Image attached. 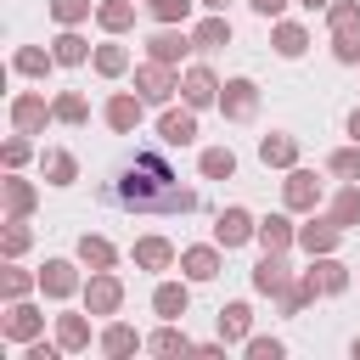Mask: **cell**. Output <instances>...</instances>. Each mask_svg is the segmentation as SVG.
Listing matches in <instances>:
<instances>
[{
    "label": "cell",
    "mask_w": 360,
    "mask_h": 360,
    "mask_svg": "<svg viewBox=\"0 0 360 360\" xmlns=\"http://www.w3.org/2000/svg\"><path fill=\"white\" fill-rule=\"evenodd\" d=\"M107 197H112L118 208H129V214H186V208H197V197L174 180V169H169L158 152H135V158L112 174Z\"/></svg>",
    "instance_id": "1"
},
{
    "label": "cell",
    "mask_w": 360,
    "mask_h": 360,
    "mask_svg": "<svg viewBox=\"0 0 360 360\" xmlns=\"http://www.w3.org/2000/svg\"><path fill=\"white\" fill-rule=\"evenodd\" d=\"M135 90H141L146 101H169V90H174V79H169V62H152V68H141V73H135Z\"/></svg>",
    "instance_id": "2"
},
{
    "label": "cell",
    "mask_w": 360,
    "mask_h": 360,
    "mask_svg": "<svg viewBox=\"0 0 360 360\" xmlns=\"http://www.w3.org/2000/svg\"><path fill=\"white\" fill-rule=\"evenodd\" d=\"M214 236H219L225 248H242V242L253 236V219H248L242 208H225V214H219V225H214Z\"/></svg>",
    "instance_id": "3"
},
{
    "label": "cell",
    "mask_w": 360,
    "mask_h": 360,
    "mask_svg": "<svg viewBox=\"0 0 360 360\" xmlns=\"http://www.w3.org/2000/svg\"><path fill=\"white\" fill-rule=\"evenodd\" d=\"M253 287H259V292H287V264H281L276 253H264L259 270H253Z\"/></svg>",
    "instance_id": "4"
},
{
    "label": "cell",
    "mask_w": 360,
    "mask_h": 360,
    "mask_svg": "<svg viewBox=\"0 0 360 360\" xmlns=\"http://www.w3.org/2000/svg\"><path fill=\"white\" fill-rule=\"evenodd\" d=\"M197 39H186V34H174V28H163V34H152V62H174V56H186Z\"/></svg>",
    "instance_id": "5"
},
{
    "label": "cell",
    "mask_w": 360,
    "mask_h": 360,
    "mask_svg": "<svg viewBox=\"0 0 360 360\" xmlns=\"http://www.w3.org/2000/svg\"><path fill=\"white\" fill-rule=\"evenodd\" d=\"M180 90H186V101H191V107H208V101H214V90H219V84H214V73H208V68H191V73H186V84H180Z\"/></svg>",
    "instance_id": "6"
},
{
    "label": "cell",
    "mask_w": 360,
    "mask_h": 360,
    "mask_svg": "<svg viewBox=\"0 0 360 360\" xmlns=\"http://www.w3.org/2000/svg\"><path fill=\"white\" fill-rule=\"evenodd\" d=\"M219 101H225V112H231V118H253V84H248V79H231Z\"/></svg>",
    "instance_id": "7"
},
{
    "label": "cell",
    "mask_w": 360,
    "mask_h": 360,
    "mask_svg": "<svg viewBox=\"0 0 360 360\" xmlns=\"http://www.w3.org/2000/svg\"><path fill=\"white\" fill-rule=\"evenodd\" d=\"M180 264H186L191 281H214V276H219V253H214V248H191Z\"/></svg>",
    "instance_id": "8"
},
{
    "label": "cell",
    "mask_w": 360,
    "mask_h": 360,
    "mask_svg": "<svg viewBox=\"0 0 360 360\" xmlns=\"http://www.w3.org/2000/svg\"><path fill=\"white\" fill-rule=\"evenodd\" d=\"M39 281H45L51 298H68V292H73V264H68V259H51V264L39 270Z\"/></svg>",
    "instance_id": "9"
},
{
    "label": "cell",
    "mask_w": 360,
    "mask_h": 360,
    "mask_svg": "<svg viewBox=\"0 0 360 360\" xmlns=\"http://www.w3.org/2000/svg\"><path fill=\"white\" fill-rule=\"evenodd\" d=\"M11 118H17V129H22V135H34V129L45 124V101H39V96H17Z\"/></svg>",
    "instance_id": "10"
},
{
    "label": "cell",
    "mask_w": 360,
    "mask_h": 360,
    "mask_svg": "<svg viewBox=\"0 0 360 360\" xmlns=\"http://www.w3.org/2000/svg\"><path fill=\"white\" fill-rule=\"evenodd\" d=\"M107 124H112V129H135V124H141V101H135V96H112V101H107Z\"/></svg>",
    "instance_id": "11"
},
{
    "label": "cell",
    "mask_w": 360,
    "mask_h": 360,
    "mask_svg": "<svg viewBox=\"0 0 360 360\" xmlns=\"http://www.w3.org/2000/svg\"><path fill=\"white\" fill-rule=\"evenodd\" d=\"M174 259V248L163 242V236H146V242H135V264H146V270H163Z\"/></svg>",
    "instance_id": "12"
},
{
    "label": "cell",
    "mask_w": 360,
    "mask_h": 360,
    "mask_svg": "<svg viewBox=\"0 0 360 360\" xmlns=\"http://www.w3.org/2000/svg\"><path fill=\"white\" fill-rule=\"evenodd\" d=\"M118 298H124V292H118V281H112V276H96V281H90V309H96V315H112V309H118Z\"/></svg>",
    "instance_id": "13"
},
{
    "label": "cell",
    "mask_w": 360,
    "mask_h": 360,
    "mask_svg": "<svg viewBox=\"0 0 360 360\" xmlns=\"http://www.w3.org/2000/svg\"><path fill=\"white\" fill-rule=\"evenodd\" d=\"M191 135H197V118L191 112H163V141L169 146H186Z\"/></svg>",
    "instance_id": "14"
},
{
    "label": "cell",
    "mask_w": 360,
    "mask_h": 360,
    "mask_svg": "<svg viewBox=\"0 0 360 360\" xmlns=\"http://www.w3.org/2000/svg\"><path fill=\"white\" fill-rule=\"evenodd\" d=\"M315 197H321V180H315V174H304V169H298V174H292V180H287V202H292V208H309V202H315Z\"/></svg>",
    "instance_id": "15"
},
{
    "label": "cell",
    "mask_w": 360,
    "mask_h": 360,
    "mask_svg": "<svg viewBox=\"0 0 360 360\" xmlns=\"http://www.w3.org/2000/svg\"><path fill=\"white\" fill-rule=\"evenodd\" d=\"M259 158H264V163H292L298 146H292V135H264V141H259Z\"/></svg>",
    "instance_id": "16"
},
{
    "label": "cell",
    "mask_w": 360,
    "mask_h": 360,
    "mask_svg": "<svg viewBox=\"0 0 360 360\" xmlns=\"http://www.w3.org/2000/svg\"><path fill=\"white\" fill-rule=\"evenodd\" d=\"M259 242H264V248H270V253H281V248H287V242H292V225H287V219H281V214H270V219H264V225H259Z\"/></svg>",
    "instance_id": "17"
},
{
    "label": "cell",
    "mask_w": 360,
    "mask_h": 360,
    "mask_svg": "<svg viewBox=\"0 0 360 360\" xmlns=\"http://www.w3.org/2000/svg\"><path fill=\"white\" fill-rule=\"evenodd\" d=\"M338 231H343L338 219H332V225H304V236H298V242H304L309 253H332V242H338Z\"/></svg>",
    "instance_id": "18"
},
{
    "label": "cell",
    "mask_w": 360,
    "mask_h": 360,
    "mask_svg": "<svg viewBox=\"0 0 360 360\" xmlns=\"http://www.w3.org/2000/svg\"><path fill=\"white\" fill-rule=\"evenodd\" d=\"M34 332H39V309L17 304V309H11V321H6V338H22V343H28Z\"/></svg>",
    "instance_id": "19"
},
{
    "label": "cell",
    "mask_w": 360,
    "mask_h": 360,
    "mask_svg": "<svg viewBox=\"0 0 360 360\" xmlns=\"http://www.w3.org/2000/svg\"><path fill=\"white\" fill-rule=\"evenodd\" d=\"M191 39H197L202 51H214V45H231V22H225V17H208V22H202Z\"/></svg>",
    "instance_id": "20"
},
{
    "label": "cell",
    "mask_w": 360,
    "mask_h": 360,
    "mask_svg": "<svg viewBox=\"0 0 360 360\" xmlns=\"http://www.w3.org/2000/svg\"><path fill=\"white\" fill-rule=\"evenodd\" d=\"M248 332V304H225L219 309V338L231 343V338H242Z\"/></svg>",
    "instance_id": "21"
},
{
    "label": "cell",
    "mask_w": 360,
    "mask_h": 360,
    "mask_svg": "<svg viewBox=\"0 0 360 360\" xmlns=\"http://www.w3.org/2000/svg\"><path fill=\"white\" fill-rule=\"evenodd\" d=\"M304 45H309V39H304L298 22H281V28H276V51H281V56H298Z\"/></svg>",
    "instance_id": "22"
},
{
    "label": "cell",
    "mask_w": 360,
    "mask_h": 360,
    "mask_svg": "<svg viewBox=\"0 0 360 360\" xmlns=\"http://www.w3.org/2000/svg\"><path fill=\"white\" fill-rule=\"evenodd\" d=\"M231 169H236V158H231L225 146H214V152H202V174H208V180H225Z\"/></svg>",
    "instance_id": "23"
},
{
    "label": "cell",
    "mask_w": 360,
    "mask_h": 360,
    "mask_svg": "<svg viewBox=\"0 0 360 360\" xmlns=\"http://www.w3.org/2000/svg\"><path fill=\"white\" fill-rule=\"evenodd\" d=\"M79 259L96 264V270H107V264H112V248H107L101 236H84V242H79Z\"/></svg>",
    "instance_id": "24"
},
{
    "label": "cell",
    "mask_w": 360,
    "mask_h": 360,
    "mask_svg": "<svg viewBox=\"0 0 360 360\" xmlns=\"http://www.w3.org/2000/svg\"><path fill=\"white\" fill-rule=\"evenodd\" d=\"M309 276H315V287H321V292H343V287H349V276H343V264H315Z\"/></svg>",
    "instance_id": "25"
},
{
    "label": "cell",
    "mask_w": 360,
    "mask_h": 360,
    "mask_svg": "<svg viewBox=\"0 0 360 360\" xmlns=\"http://www.w3.org/2000/svg\"><path fill=\"white\" fill-rule=\"evenodd\" d=\"M152 304H158V315H169V321H174V315H186V287H158V298H152Z\"/></svg>",
    "instance_id": "26"
},
{
    "label": "cell",
    "mask_w": 360,
    "mask_h": 360,
    "mask_svg": "<svg viewBox=\"0 0 360 360\" xmlns=\"http://www.w3.org/2000/svg\"><path fill=\"white\" fill-rule=\"evenodd\" d=\"M51 56H56V62H68V68H79V62H84V39H79V34H62Z\"/></svg>",
    "instance_id": "27"
},
{
    "label": "cell",
    "mask_w": 360,
    "mask_h": 360,
    "mask_svg": "<svg viewBox=\"0 0 360 360\" xmlns=\"http://www.w3.org/2000/svg\"><path fill=\"white\" fill-rule=\"evenodd\" d=\"M332 219H338V225H354V219H360V191H354V186L332 202Z\"/></svg>",
    "instance_id": "28"
},
{
    "label": "cell",
    "mask_w": 360,
    "mask_h": 360,
    "mask_svg": "<svg viewBox=\"0 0 360 360\" xmlns=\"http://www.w3.org/2000/svg\"><path fill=\"white\" fill-rule=\"evenodd\" d=\"M79 343H90V326L79 315H62V349H79Z\"/></svg>",
    "instance_id": "29"
},
{
    "label": "cell",
    "mask_w": 360,
    "mask_h": 360,
    "mask_svg": "<svg viewBox=\"0 0 360 360\" xmlns=\"http://www.w3.org/2000/svg\"><path fill=\"white\" fill-rule=\"evenodd\" d=\"M332 174H343V180H360V146H349V152H332Z\"/></svg>",
    "instance_id": "30"
},
{
    "label": "cell",
    "mask_w": 360,
    "mask_h": 360,
    "mask_svg": "<svg viewBox=\"0 0 360 360\" xmlns=\"http://www.w3.org/2000/svg\"><path fill=\"white\" fill-rule=\"evenodd\" d=\"M129 17H135V11H129L124 0H112V6H101V28H112V34H118V28H129Z\"/></svg>",
    "instance_id": "31"
},
{
    "label": "cell",
    "mask_w": 360,
    "mask_h": 360,
    "mask_svg": "<svg viewBox=\"0 0 360 360\" xmlns=\"http://www.w3.org/2000/svg\"><path fill=\"white\" fill-rule=\"evenodd\" d=\"M101 349H107V354H129V349H135V332H129V326H112V332L101 338Z\"/></svg>",
    "instance_id": "32"
},
{
    "label": "cell",
    "mask_w": 360,
    "mask_h": 360,
    "mask_svg": "<svg viewBox=\"0 0 360 360\" xmlns=\"http://www.w3.org/2000/svg\"><path fill=\"white\" fill-rule=\"evenodd\" d=\"M152 349H158V354H180V349H191V343H186V332H174V326H163V332L152 338Z\"/></svg>",
    "instance_id": "33"
},
{
    "label": "cell",
    "mask_w": 360,
    "mask_h": 360,
    "mask_svg": "<svg viewBox=\"0 0 360 360\" xmlns=\"http://www.w3.org/2000/svg\"><path fill=\"white\" fill-rule=\"evenodd\" d=\"M45 68H51V56H45V51H34V45H28V51H17V73H45Z\"/></svg>",
    "instance_id": "34"
},
{
    "label": "cell",
    "mask_w": 360,
    "mask_h": 360,
    "mask_svg": "<svg viewBox=\"0 0 360 360\" xmlns=\"http://www.w3.org/2000/svg\"><path fill=\"white\" fill-rule=\"evenodd\" d=\"M45 169H51V186H68V180H73V158H68V152H51Z\"/></svg>",
    "instance_id": "35"
},
{
    "label": "cell",
    "mask_w": 360,
    "mask_h": 360,
    "mask_svg": "<svg viewBox=\"0 0 360 360\" xmlns=\"http://www.w3.org/2000/svg\"><path fill=\"white\" fill-rule=\"evenodd\" d=\"M332 28H338V34L360 28V6H349V0H343V6H332Z\"/></svg>",
    "instance_id": "36"
},
{
    "label": "cell",
    "mask_w": 360,
    "mask_h": 360,
    "mask_svg": "<svg viewBox=\"0 0 360 360\" xmlns=\"http://www.w3.org/2000/svg\"><path fill=\"white\" fill-rule=\"evenodd\" d=\"M96 68H101V73H124V51H118V45H101V51H96Z\"/></svg>",
    "instance_id": "37"
},
{
    "label": "cell",
    "mask_w": 360,
    "mask_h": 360,
    "mask_svg": "<svg viewBox=\"0 0 360 360\" xmlns=\"http://www.w3.org/2000/svg\"><path fill=\"white\" fill-rule=\"evenodd\" d=\"M51 112H56L62 124H79V118H84V101H79V96H62V101H56Z\"/></svg>",
    "instance_id": "38"
},
{
    "label": "cell",
    "mask_w": 360,
    "mask_h": 360,
    "mask_svg": "<svg viewBox=\"0 0 360 360\" xmlns=\"http://www.w3.org/2000/svg\"><path fill=\"white\" fill-rule=\"evenodd\" d=\"M332 51H338V62H360V34H354V28H349V34H338V45H332Z\"/></svg>",
    "instance_id": "39"
},
{
    "label": "cell",
    "mask_w": 360,
    "mask_h": 360,
    "mask_svg": "<svg viewBox=\"0 0 360 360\" xmlns=\"http://www.w3.org/2000/svg\"><path fill=\"white\" fill-rule=\"evenodd\" d=\"M51 11H56L62 22H79V17L90 11V0H51Z\"/></svg>",
    "instance_id": "40"
},
{
    "label": "cell",
    "mask_w": 360,
    "mask_h": 360,
    "mask_svg": "<svg viewBox=\"0 0 360 360\" xmlns=\"http://www.w3.org/2000/svg\"><path fill=\"white\" fill-rule=\"evenodd\" d=\"M186 6L191 0H152V17L158 22H174V17H186Z\"/></svg>",
    "instance_id": "41"
},
{
    "label": "cell",
    "mask_w": 360,
    "mask_h": 360,
    "mask_svg": "<svg viewBox=\"0 0 360 360\" xmlns=\"http://www.w3.org/2000/svg\"><path fill=\"white\" fill-rule=\"evenodd\" d=\"M248 354H253V360H281V343H276V338H253Z\"/></svg>",
    "instance_id": "42"
},
{
    "label": "cell",
    "mask_w": 360,
    "mask_h": 360,
    "mask_svg": "<svg viewBox=\"0 0 360 360\" xmlns=\"http://www.w3.org/2000/svg\"><path fill=\"white\" fill-rule=\"evenodd\" d=\"M11 208H17V214H28V208H34V191H28L22 180H11Z\"/></svg>",
    "instance_id": "43"
},
{
    "label": "cell",
    "mask_w": 360,
    "mask_h": 360,
    "mask_svg": "<svg viewBox=\"0 0 360 360\" xmlns=\"http://www.w3.org/2000/svg\"><path fill=\"white\" fill-rule=\"evenodd\" d=\"M22 248H28V231L11 225V231H6V253H22Z\"/></svg>",
    "instance_id": "44"
},
{
    "label": "cell",
    "mask_w": 360,
    "mask_h": 360,
    "mask_svg": "<svg viewBox=\"0 0 360 360\" xmlns=\"http://www.w3.org/2000/svg\"><path fill=\"white\" fill-rule=\"evenodd\" d=\"M6 292H11V298H22V292H28V276H22V270H11V276H6Z\"/></svg>",
    "instance_id": "45"
},
{
    "label": "cell",
    "mask_w": 360,
    "mask_h": 360,
    "mask_svg": "<svg viewBox=\"0 0 360 360\" xmlns=\"http://www.w3.org/2000/svg\"><path fill=\"white\" fill-rule=\"evenodd\" d=\"M248 6H253V11H264V17H276V11L287 6V0H248Z\"/></svg>",
    "instance_id": "46"
},
{
    "label": "cell",
    "mask_w": 360,
    "mask_h": 360,
    "mask_svg": "<svg viewBox=\"0 0 360 360\" xmlns=\"http://www.w3.org/2000/svg\"><path fill=\"white\" fill-rule=\"evenodd\" d=\"M349 135H354V141H360V112H354V118H349Z\"/></svg>",
    "instance_id": "47"
},
{
    "label": "cell",
    "mask_w": 360,
    "mask_h": 360,
    "mask_svg": "<svg viewBox=\"0 0 360 360\" xmlns=\"http://www.w3.org/2000/svg\"><path fill=\"white\" fill-rule=\"evenodd\" d=\"M202 6H214V11H225V0H202Z\"/></svg>",
    "instance_id": "48"
},
{
    "label": "cell",
    "mask_w": 360,
    "mask_h": 360,
    "mask_svg": "<svg viewBox=\"0 0 360 360\" xmlns=\"http://www.w3.org/2000/svg\"><path fill=\"white\" fill-rule=\"evenodd\" d=\"M304 6H309V11H315V6H326V0H304Z\"/></svg>",
    "instance_id": "49"
},
{
    "label": "cell",
    "mask_w": 360,
    "mask_h": 360,
    "mask_svg": "<svg viewBox=\"0 0 360 360\" xmlns=\"http://www.w3.org/2000/svg\"><path fill=\"white\" fill-rule=\"evenodd\" d=\"M354 354H360V343H354Z\"/></svg>",
    "instance_id": "50"
}]
</instances>
